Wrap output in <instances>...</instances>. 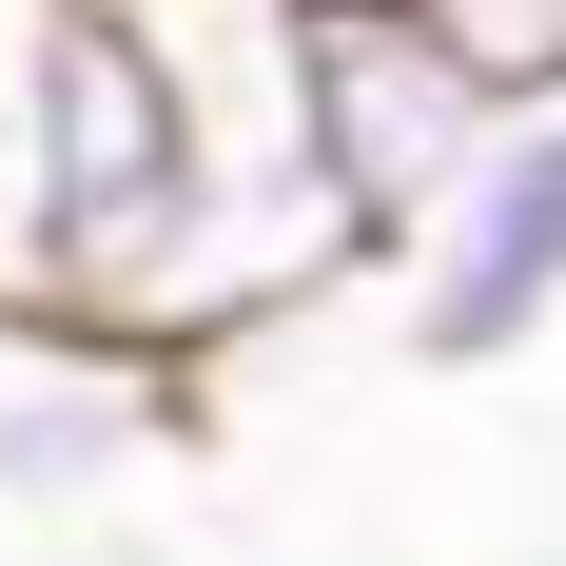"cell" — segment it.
<instances>
[{
	"label": "cell",
	"mask_w": 566,
	"mask_h": 566,
	"mask_svg": "<svg viewBox=\"0 0 566 566\" xmlns=\"http://www.w3.org/2000/svg\"><path fill=\"white\" fill-rule=\"evenodd\" d=\"M137 20H157V0H137Z\"/></svg>",
	"instance_id": "cell-6"
},
{
	"label": "cell",
	"mask_w": 566,
	"mask_h": 566,
	"mask_svg": "<svg viewBox=\"0 0 566 566\" xmlns=\"http://www.w3.org/2000/svg\"><path fill=\"white\" fill-rule=\"evenodd\" d=\"M469 40H489V78L509 98H566V0H450Z\"/></svg>",
	"instance_id": "cell-5"
},
{
	"label": "cell",
	"mask_w": 566,
	"mask_h": 566,
	"mask_svg": "<svg viewBox=\"0 0 566 566\" xmlns=\"http://www.w3.org/2000/svg\"><path fill=\"white\" fill-rule=\"evenodd\" d=\"M566 333V98H509L489 157L430 196V234L391 254V352L410 371H509Z\"/></svg>",
	"instance_id": "cell-3"
},
{
	"label": "cell",
	"mask_w": 566,
	"mask_h": 566,
	"mask_svg": "<svg viewBox=\"0 0 566 566\" xmlns=\"http://www.w3.org/2000/svg\"><path fill=\"white\" fill-rule=\"evenodd\" d=\"M196 98L137 0H0V274L98 293L117 234L176 196Z\"/></svg>",
	"instance_id": "cell-1"
},
{
	"label": "cell",
	"mask_w": 566,
	"mask_h": 566,
	"mask_svg": "<svg viewBox=\"0 0 566 566\" xmlns=\"http://www.w3.org/2000/svg\"><path fill=\"white\" fill-rule=\"evenodd\" d=\"M489 117H509V78H489V40L450 0H293V137H313V176H333V216H352L371 274L489 157Z\"/></svg>",
	"instance_id": "cell-2"
},
{
	"label": "cell",
	"mask_w": 566,
	"mask_h": 566,
	"mask_svg": "<svg viewBox=\"0 0 566 566\" xmlns=\"http://www.w3.org/2000/svg\"><path fill=\"white\" fill-rule=\"evenodd\" d=\"M176 450H196V371L157 333H117L98 293L0 274V509H98Z\"/></svg>",
	"instance_id": "cell-4"
}]
</instances>
